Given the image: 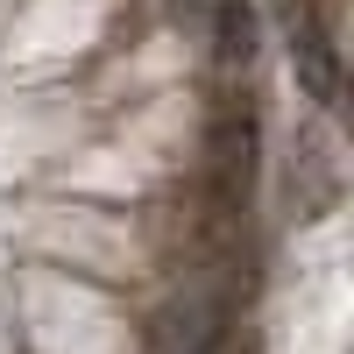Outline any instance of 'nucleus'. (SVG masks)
<instances>
[{
  "label": "nucleus",
  "instance_id": "f257e3e1",
  "mask_svg": "<svg viewBox=\"0 0 354 354\" xmlns=\"http://www.w3.org/2000/svg\"><path fill=\"white\" fill-rule=\"evenodd\" d=\"M283 185H290V213L298 220H319L340 205V163L326 156V142L319 135H298L283 156Z\"/></svg>",
  "mask_w": 354,
  "mask_h": 354
},
{
  "label": "nucleus",
  "instance_id": "f03ea898",
  "mask_svg": "<svg viewBox=\"0 0 354 354\" xmlns=\"http://www.w3.org/2000/svg\"><path fill=\"white\" fill-rule=\"evenodd\" d=\"M192 36L205 43V57H213L220 71H248L255 64V15H248V0H213V8L192 21Z\"/></svg>",
  "mask_w": 354,
  "mask_h": 354
},
{
  "label": "nucleus",
  "instance_id": "7ed1b4c3",
  "mask_svg": "<svg viewBox=\"0 0 354 354\" xmlns=\"http://www.w3.org/2000/svg\"><path fill=\"white\" fill-rule=\"evenodd\" d=\"M290 64H298L305 93H312L319 106H333V78H340V57H333L326 28H319L312 15H298V21H290Z\"/></svg>",
  "mask_w": 354,
  "mask_h": 354
},
{
  "label": "nucleus",
  "instance_id": "20e7f679",
  "mask_svg": "<svg viewBox=\"0 0 354 354\" xmlns=\"http://www.w3.org/2000/svg\"><path fill=\"white\" fill-rule=\"evenodd\" d=\"M198 354H255V340H248L241 326H234V333H220L213 347H198Z\"/></svg>",
  "mask_w": 354,
  "mask_h": 354
}]
</instances>
